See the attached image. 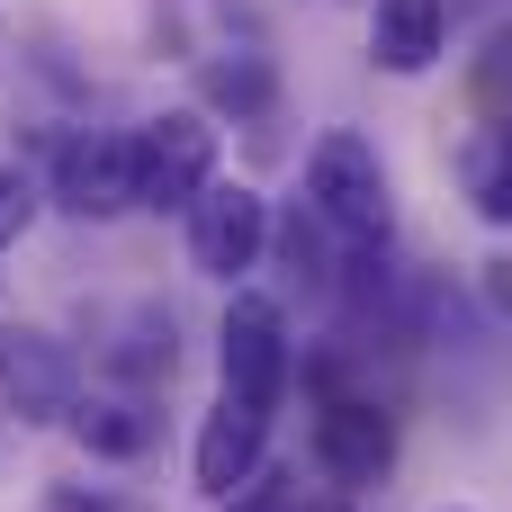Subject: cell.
<instances>
[{"instance_id":"obj_1","label":"cell","mask_w":512,"mask_h":512,"mask_svg":"<svg viewBox=\"0 0 512 512\" xmlns=\"http://www.w3.org/2000/svg\"><path fill=\"white\" fill-rule=\"evenodd\" d=\"M297 207H306L333 243L378 252L387 225H396V180H387V162H378L369 135L333 126V135H315V153H306V198H297Z\"/></svg>"},{"instance_id":"obj_2","label":"cell","mask_w":512,"mask_h":512,"mask_svg":"<svg viewBox=\"0 0 512 512\" xmlns=\"http://www.w3.org/2000/svg\"><path fill=\"white\" fill-rule=\"evenodd\" d=\"M216 369H225V396H243V405H261V414H279V396H288V378H297V342H288V315L270 306V297H234L225 306V333H216Z\"/></svg>"},{"instance_id":"obj_3","label":"cell","mask_w":512,"mask_h":512,"mask_svg":"<svg viewBox=\"0 0 512 512\" xmlns=\"http://www.w3.org/2000/svg\"><path fill=\"white\" fill-rule=\"evenodd\" d=\"M216 180V126L198 108H162L153 126H135V207H189Z\"/></svg>"},{"instance_id":"obj_4","label":"cell","mask_w":512,"mask_h":512,"mask_svg":"<svg viewBox=\"0 0 512 512\" xmlns=\"http://www.w3.org/2000/svg\"><path fill=\"white\" fill-rule=\"evenodd\" d=\"M54 207L81 225L135 216V126H90L54 153Z\"/></svg>"},{"instance_id":"obj_5","label":"cell","mask_w":512,"mask_h":512,"mask_svg":"<svg viewBox=\"0 0 512 512\" xmlns=\"http://www.w3.org/2000/svg\"><path fill=\"white\" fill-rule=\"evenodd\" d=\"M189 261L207 270V279H243V270H261V252H270V198L261 189H243V180H207L189 207Z\"/></svg>"},{"instance_id":"obj_6","label":"cell","mask_w":512,"mask_h":512,"mask_svg":"<svg viewBox=\"0 0 512 512\" xmlns=\"http://www.w3.org/2000/svg\"><path fill=\"white\" fill-rule=\"evenodd\" d=\"M81 396V360L45 324H0V405L18 423H63Z\"/></svg>"},{"instance_id":"obj_7","label":"cell","mask_w":512,"mask_h":512,"mask_svg":"<svg viewBox=\"0 0 512 512\" xmlns=\"http://www.w3.org/2000/svg\"><path fill=\"white\" fill-rule=\"evenodd\" d=\"M315 468H324V486H342V495L378 486V477L396 468V423H387V405H369V396H324V405H315Z\"/></svg>"},{"instance_id":"obj_8","label":"cell","mask_w":512,"mask_h":512,"mask_svg":"<svg viewBox=\"0 0 512 512\" xmlns=\"http://www.w3.org/2000/svg\"><path fill=\"white\" fill-rule=\"evenodd\" d=\"M261 459H270V414L243 405V396H216L207 423H198V450H189L198 495H207V504H234V495L261 477Z\"/></svg>"},{"instance_id":"obj_9","label":"cell","mask_w":512,"mask_h":512,"mask_svg":"<svg viewBox=\"0 0 512 512\" xmlns=\"http://www.w3.org/2000/svg\"><path fill=\"white\" fill-rule=\"evenodd\" d=\"M441 45H450V0H378V9H369V54H378V72L414 81V72L441 63Z\"/></svg>"},{"instance_id":"obj_10","label":"cell","mask_w":512,"mask_h":512,"mask_svg":"<svg viewBox=\"0 0 512 512\" xmlns=\"http://www.w3.org/2000/svg\"><path fill=\"white\" fill-rule=\"evenodd\" d=\"M63 423H72V441H81L90 459H144V450H153V432H162V423H153V405H144L135 387L72 396V414H63Z\"/></svg>"},{"instance_id":"obj_11","label":"cell","mask_w":512,"mask_h":512,"mask_svg":"<svg viewBox=\"0 0 512 512\" xmlns=\"http://www.w3.org/2000/svg\"><path fill=\"white\" fill-rule=\"evenodd\" d=\"M459 180H468V207L477 225H512V117L504 126H477L468 153H459Z\"/></svg>"},{"instance_id":"obj_12","label":"cell","mask_w":512,"mask_h":512,"mask_svg":"<svg viewBox=\"0 0 512 512\" xmlns=\"http://www.w3.org/2000/svg\"><path fill=\"white\" fill-rule=\"evenodd\" d=\"M171 360H180V351H171V315H162V306H135V315H126V342H108V369H117L135 396L162 387Z\"/></svg>"},{"instance_id":"obj_13","label":"cell","mask_w":512,"mask_h":512,"mask_svg":"<svg viewBox=\"0 0 512 512\" xmlns=\"http://www.w3.org/2000/svg\"><path fill=\"white\" fill-rule=\"evenodd\" d=\"M270 243H279V252H288V270H297V288H315V297H324V288H333V279H342V270H333V252H324V225H315V216H306V207H297V216H288V225H279V216H270Z\"/></svg>"},{"instance_id":"obj_14","label":"cell","mask_w":512,"mask_h":512,"mask_svg":"<svg viewBox=\"0 0 512 512\" xmlns=\"http://www.w3.org/2000/svg\"><path fill=\"white\" fill-rule=\"evenodd\" d=\"M198 81H207V99H216V108H234V117H261V108H270V72H261L252 54H234V63H207Z\"/></svg>"},{"instance_id":"obj_15","label":"cell","mask_w":512,"mask_h":512,"mask_svg":"<svg viewBox=\"0 0 512 512\" xmlns=\"http://www.w3.org/2000/svg\"><path fill=\"white\" fill-rule=\"evenodd\" d=\"M225 512H342V504H324V495H306L297 477H270V486L252 477V486H243V495H234Z\"/></svg>"},{"instance_id":"obj_16","label":"cell","mask_w":512,"mask_h":512,"mask_svg":"<svg viewBox=\"0 0 512 512\" xmlns=\"http://www.w3.org/2000/svg\"><path fill=\"white\" fill-rule=\"evenodd\" d=\"M27 225H36V180L0 162V252H9V243H18Z\"/></svg>"},{"instance_id":"obj_17","label":"cell","mask_w":512,"mask_h":512,"mask_svg":"<svg viewBox=\"0 0 512 512\" xmlns=\"http://www.w3.org/2000/svg\"><path fill=\"white\" fill-rule=\"evenodd\" d=\"M45 512H117V504H108V495H81V486H54Z\"/></svg>"}]
</instances>
